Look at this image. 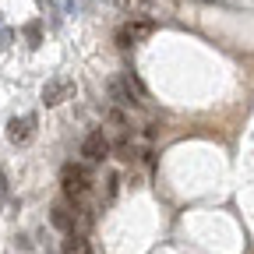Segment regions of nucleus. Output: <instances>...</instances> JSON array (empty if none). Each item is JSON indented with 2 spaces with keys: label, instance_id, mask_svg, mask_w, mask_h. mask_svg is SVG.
I'll use <instances>...</instances> for the list:
<instances>
[{
  "label": "nucleus",
  "instance_id": "obj_12",
  "mask_svg": "<svg viewBox=\"0 0 254 254\" xmlns=\"http://www.w3.org/2000/svg\"><path fill=\"white\" fill-rule=\"evenodd\" d=\"M28 39H32V46H36V39H39V25H36V21L28 25Z\"/></svg>",
  "mask_w": 254,
  "mask_h": 254
},
{
  "label": "nucleus",
  "instance_id": "obj_5",
  "mask_svg": "<svg viewBox=\"0 0 254 254\" xmlns=\"http://www.w3.org/2000/svg\"><path fill=\"white\" fill-rule=\"evenodd\" d=\"M81 155H85V163H103V159H110V138H106L103 127H95L92 134H85Z\"/></svg>",
  "mask_w": 254,
  "mask_h": 254
},
{
  "label": "nucleus",
  "instance_id": "obj_10",
  "mask_svg": "<svg viewBox=\"0 0 254 254\" xmlns=\"http://www.w3.org/2000/svg\"><path fill=\"white\" fill-rule=\"evenodd\" d=\"M106 120H110L113 127H120L124 134H131V117H127V110H120V106H110V110H106Z\"/></svg>",
  "mask_w": 254,
  "mask_h": 254
},
{
  "label": "nucleus",
  "instance_id": "obj_9",
  "mask_svg": "<svg viewBox=\"0 0 254 254\" xmlns=\"http://www.w3.org/2000/svg\"><path fill=\"white\" fill-rule=\"evenodd\" d=\"M64 254H92V251H88V240L78 230H71L67 240H64Z\"/></svg>",
  "mask_w": 254,
  "mask_h": 254
},
{
  "label": "nucleus",
  "instance_id": "obj_6",
  "mask_svg": "<svg viewBox=\"0 0 254 254\" xmlns=\"http://www.w3.org/2000/svg\"><path fill=\"white\" fill-rule=\"evenodd\" d=\"M32 134H36V117H14L11 124H7V141L11 145H28L32 141Z\"/></svg>",
  "mask_w": 254,
  "mask_h": 254
},
{
  "label": "nucleus",
  "instance_id": "obj_8",
  "mask_svg": "<svg viewBox=\"0 0 254 254\" xmlns=\"http://www.w3.org/2000/svg\"><path fill=\"white\" fill-rule=\"evenodd\" d=\"M50 222H53L57 230L71 233V230H74V212H67L64 205H53V208H50Z\"/></svg>",
  "mask_w": 254,
  "mask_h": 254
},
{
  "label": "nucleus",
  "instance_id": "obj_3",
  "mask_svg": "<svg viewBox=\"0 0 254 254\" xmlns=\"http://www.w3.org/2000/svg\"><path fill=\"white\" fill-rule=\"evenodd\" d=\"M155 32V21L152 18H127L120 28H117V46L120 50H131V46H138V43H145L148 36Z\"/></svg>",
  "mask_w": 254,
  "mask_h": 254
},
{
  "label": "nucleus",
  "instance_id": "obj_13",
  "mask_svg": "<svg viewBox=\"0 0 254 254\" xmlns=\"http://www.w3.org/2000/svg\"><path fill=\"white\" fill-rule=\"evenodd\" d=\"M7 43H11V32H7V28H0V50H4Z\"/></svg>",
  "mask_w": 254,
  "mask_h": 254
},
{
  "label": "nucleus",
  "instance_id": "obj_2",
  "mask_svg": "<svg viewBox=\"0 0 254 254\" xmlns=\"http://www.w3.org/2000/svg\"><path fill=\"white\" fill-rule=\"evenodd\" d=\"M60 184H64V194H67V201H74V205H85V198L92 194V177H88L85 166L67 163V166H64V173H60Z\"/></svg>",
  "mask_w": 254,
  "mask_h": 254
},
{
  "label": "nucleus",
  "instance_id": "obj_7",
  "mask_svg": "<svg viewBox=\"0 0 254 254\" xmlns=\"http://www.w3.org/2000/svg\"><path fill=\"white\" fill-rule=\"evenodd\" d=\"M110 155H117L120 163H134V159H138V145L124 134L120 141H110Z\"/></svg>",
  "mask_w": 254,
  "mask_h": 254
},
{
  "label": "nucleus",
  "instance_id": "obj_4",
  "mask_svg": "<svg viewBox=\"0 0 254 254\" xmlns=\"http://www.w3.org/2000/svg\"><path fill=\"white\" fill-rule=\"evenodd\" d=\"M71 95H74V78L57 74L43 85V106H60L64 99H71Z\"/></svg>",
  "mask_w": 254,
  "mask_h": 254
},
{
  "label": "nucleus",
  "instance_id": "obj_1",
  "mask_svg": "<svg viewBox=\"0 0 254 254\" xmlns=\"http://www.w3.org/2000/svg\"><path fill=\"white\" fill-rule=\"evenodd\" d=\"M106 95L120 110H141L145 106V88H141V81L131 71L127 74H110L106 78Z\"/></svg>",
  "mask_w": 254,
  "mask_h": 254
},
{
  "label": "nucleus",
  "instance_id": "obj_11",
  "mask_svg": "<svg viewBox=\"0 0 254 254\" xmlns=\"http://www.w3.org/2000/svg\"><path fill=\"white\" fill-rule=\"evenodd\" d=\"M148 4H152V0H120V7L131 11V18H134V11H145Z\"/></svg>",
  "mask_w": 254,
  "mask_h": 254
}]
</instances>
